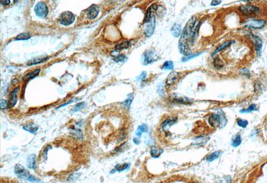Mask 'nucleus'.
Instances as JSON below:
<instances>
[{
	"label": "nucleus",
	"instance_id": "nucleus-1",
	"mask_svg": "<svg viewBox=\"0 0 267 183\" xmlns=\"http://www.w3.org/2000/svg\"><path fill=\"white\" fill-rule=\"evenodd\" d=\"M196 16H192L188 22L186 23V26H184L183 31L182 32L180 38L179 40L178 48L179 51L182 54L184 55V57L191 54V50L188 45V40L190 38L192 32L193 30L195 24H196Z\"/></svg>",
	"mask_w": 267,
	"mask_h": 183
},
{
	"label": "nucleus",
	"instance_id": "nucleus-2",
	"mask_svg": "<svg viewBox=\"0 0 267 183\" xmlns=\"http://www.w3.org/2000/svg\"><path fill=\"white\" fill-rule=\"evenodd\" d=\"M208 122H209L210 125L214 128L219 127L222 128L226 125V119L224 114L219 115V114L212 113L210 116Z\"/></svg>",
	"mask_w": 267,
	"mask_h": 183
},
{
	"label": "nucleus",
	"instance_id": "nucleus-3",
	"mask_svg": "<svg viewBox=\"0 0 267 183\" xmlns=\"http://www.w3.org/2000/svg\"><path fill=\"white\" fill-rule=\"evenodd\" d=\"M75 20V15L71 12H64L60 15L59 22L63 26H69Z\"/></svg>",
	"mask_w": 267,
	"mask_h": 183
},
{
	"label": "nucleus",
	"instance_id": "nucleus-4",
	"mask_svg": "<svg viewBox=\"0 0 267 183\" xmlns=\"http://www.w3.org/2000/svg\"><path fill=\"white\" fill-rule=\"evenodd\" d=\"M158 56L156 54V52L154 50H148L144 52V64L148 65L150 63L154 62V61L157 60Z\"/></svg>",
	"mask_w": 267,
	"mask_h": 183
},
{
	"label": "nucleus",
	"instance_id": "nucleus-5",
	"mask_svg": "<svg viewBox=\"0 0 267 183\" xmlns=\"http://www.w3.org/2000/svg\"><path fill=\"white\" fill-rule=\"evenodd\" d=\"M240 12L246 15H250L257 14L259 12L260 10L258 7H256L252 5H245V6H241L239 7Z\"/></svg>",
	"mask_w": 267,
	"mask_h": 183
},
{
	"label": "nucleus",
	"instance_id": "nucleus-6",
	"mask_svg": "<svg viewBox=\"0 0 267 183\" xmlns=\"http://www.w3.org/2000/svg\"><path fill=\"white\" fill-rule=\"evenodd\" d=\"M34 11L37 16L44 18L46 16L48 12L47 7L43 2H38L34 7Z\"/></svg>",
	"mask_w": 267,
	"mask_h": 183
},
{
	"label": "nucleus",
	"instance_id": "nucleus-7",
	"mask_svg": "<svg viewBox=\"0 0 267 183\" xmlns=\"http://www.w3.org/2000/svg\"><path fill=\"white\" fill-rule=\"evenodd\" d=\"M266 22L263 20H250L245 22V26L248 28L260 29L263 28Z\"/></svg>",
	"mask_w": 267,
	"mask_h": 183
},
{
	"label": "nucleus",
	"instance_id": "nucleus-8",
	"mask_svg": "<svg viewBox=\"0 0 267 183\" xmlns=\"http://www.w3.org/2000/svg\"><path fill=\"white\" fill-rule=\"evenodd\" d=\"M147 25L146 26L145 30H144V34L147 37L151 36L153 34L155 27H156V20L154 17L151 20H150L148 23H146Z\"/></svg>",
	"mask_w": 267,
	"mask_h": 183
},
{
	"label": "nucleus",
	"instance_id": "nucleus-9",
	"mask_svg": "<svg viewBox=\"0 0 267 183\" xmlns=\"http://www.w3.org/2000/svg\"><path fill=\"white\" fill-rule=\"evenodd\" d=\"M179 77H180V73H179L174 72V71L170 73L169 74V75L168 76V77L166 78V87H169L173 85L176 82L178 81Z\"/></svg>",
	"mask_w": 267,
	"mask_h": 183
},
{
	"label": "nucleus",
	"instance_id": "nucleus-10",
	"mask_svg": "<svg viewBox=\"0 0 267 183\" xmlns=\"http://www.w3.org/2000/svg\"><path fill=\"white\" fill-rule=\"evenodd\" d=\"M158 8V6L156 4H153L149 7V8L147 10L146 13V15H145V18H144V23H148L150 20H151L152 18H153L154 16V13L155 12H156Z\"/></svg>",
	"mask_w": 267,
	"mask_h": 183
},
{
	"label": "nucleus",
	"instance_id": "nucleus-11",
	"mask_svg": "<svg viewBox=\"0 0 267 183\" xmlns=\"http://www.w3.org/2000/svg\"><path fill=\"white\" fill-rule=\"evenodd\" d=\"M100 10L99 7L96 5H92V6L89 7V9L88 10L87 12V16L88 18H90L91 20L95 19V18L98 16Z\"/></svg>",
	"mask_w": 267,
	"mask_h": 183
},
{
	"label": "nucleus",
	"instance_id": "nucleus-12",
	"mask_svg": "<svg viewBox=\"0 0 267 183\" xmlns=\"http://www.w3.org/2000/svg\"><path fill=\"white\" fill-rule=\"evenodd\" d=\"M20 90V87H17L14 90H13L12 92L10 94V98L9 101V107L12 108L14 107L18 101V94Z\"/></svg>",
	"mask_w": 267,
	"mask_h": 183
},
{
	"label": "nucleus",
	"instance_id": "nucleus-13",
	"mask_svg": "<svg viewBox=\"0 0 267 183\" xmlns=\"http://www.w3.org/2000/svg\"><path fill=\"white\" fill-rule=\"evenodd\" d=\"M15 173L18 174L19 176L20 177H26V179H28V176L29 175V172L26 171V169L24 168L23 166L20 165V164H17L15 167Z\"/></svg>",
	"mask_w": 267,
	"mask_h": 183
},
{
	"label": "nucleus",
	"instance_id": "nucleus-14",
	"mask_svg": "<svg viewBox=\"0 0 267 183\" xmlns=\"http://www.w3.org/2000/svg\"><path fill=\"white\" fill-rule=\"evenodd\" d=\"M251 38L255 43V46L256 47V50L257 51V53L259 54H260V52L262 49V46H263V41L262 40L259 38V37L256 36L255 35H253V34H251Z\"/></svg>",
	"mask_w": 267,
	"mask_h": 183
},
{
	"label": "nucleus",
	"instance_id": "nucleus-15",
	"mask_svg": "<svg viewBox=\"0 0 267 183\" xmlns=\"http://www.w3.org/2000/svg\"><path fill=\"white\" fill-rule=\"evenodd\" d=\"M171 32H172V35L176 37V38H178V37L181 36L182 34L181 26L179 24H174V26L172 27V29H171Z\"/></svg>",
	"mask_w": 267,
	"mask_h": 183
},
{
	"label": "nucleus",
	"instance_id": "nucleus-16",
	"mask_svg": "<svg viewBox=\"0 0 267 183\" xmlns=\"http://www.w3.org/2000/svg\"><path fill=\"white\" fill-rule=\"evenodd\" d=\"M233 41H231V40H228V41H226V42H224L223 44H222L220 46H219L217 49H216L213 52V53L212 54V57H214V56L215 54H217L218 52H219L220 51H221V50H224V49H226V48H228V46H231V45L233 43Z\"/></svg>",
	"mask_w": 267,
	"mask_h": 183
},
{
	"label": "nucleus",
	"instance_id": "nucleus-17",
	"mask_svg": "<svg viewBox=\"0 0 267 183\" xmlns=\"http://www.w3.org/2000/svg\"><path fill=\"white\" fill-rule=\"evenodd\" d=\"M71 136L74 137L75 139L77 140H83V134L82 131L79 129H71L70 132Z\"/></svg>",
	"mask_w": 267,
	"mask_h": 183
},
{
	"label": "nucleus",
	"instance_id": "nucleus-18",
	"mask_svg": "<svg viewBox=\"0 0 267 183\" xmlns=\"http://www.w3.org/2000/svg\"><path fill=\"white\" fill-rule=\"evenodd\" d=\"M174 101L175 102L178 103H181V104H190L192 103L191 99H188L186 97H178V96H175L174 97Z\"/></svg>",
	"mask_w": 267,
	"mask_h": 183
},
{
	"label": "nucleus",
	"instance_id": "nucleus-19",
	"mask_svg": "<svg viewBox=\"0 0 267 183\" xmlns=\"http://www.w3.org/2000/svg\"><path fill=\"white\" fill-rule=\"evenodd\" d=\"M27 166L30 169L36 168V155L31 154L29 156L27 160Z\"/></svg>",
	"mask_w": 267,
	"mask_h": 183
},
{
	"label": "nucleus",
	"instance_id": "nucleus-20",
	"mask_svg": "<svg viewBox=\"0 0 267 183\" xmlns=\"http://www.w3.org/2000/svg\"><path fill=\"white\" fill-rule=\"evenodd\" d=\"M23 129L24 130H26L27 132H30V133L34 134L35 132H36L38 129V126H36V124L34 123H29V124H27V125L24 126L23 127Z\"/></svg>",
	"mask_w": 267,
	"mask_h": 183
},
{
	"label": "nucleus",
	"instance_id": "nucleus-21",
	"mask_svg": "<svg viewBox=\"0 0 267 183\" xmlns=\"http://www.w3.org/2000/svg\"><path fill=\"white\" fill-rule=\"evenodd\" d=\"M130 46V41H124L122 42L121 43H120L118 44H117L116 46H115V50L116 51H120L122 50H124L128 49V47Z\"/></svg>",
	"mask_w": 267,
	"mask_h": 183
},
{
	"label": "nucleus",
	"instance_id": "nucleus-22",
	"mask_svg": "<svg viewBox=\"0 0 267 183\" xmlns=\"http://www.w3.org/2000/svg\"><path fill=\"white\" fill-rule=\"evenodd\" d=\"M129 166H130V164L128 163H125L123 164H117V165H116L114 167V171H112L111 173H113V172H117H117H122V171H125V170L128 169V168H129Z\"/></svg>",
	"mask_w": 267,
	"mask_h": 183
},
{
	"label": "nucleus",
	"instance_id": "nucleus-23",
	"mask_svg": "<svg viewBox=\"0 0 267 183\" xmlns=\"http://www.w3.org/2000/svg\"><path fill=\"white\" fill-rule=\"evenodd\" d=\"M163 150L156 147H152L150 150V154L153 158H158L162 154Z\"/></svg>",
	"mask_w": 267,
	"mask_h": 183
},
{
	"label": "nucleus",
	"instance_id": "nucleus-24",
	"mask_svg": "<svg viewBox=\"0 0 267 183\" xmlns=\"http://www.w3.org/2000/svg\"><path fill=\"white\" fill-rule=\"evenodd\" d=\"M148 126H147L146 124H142V125L140 126L138 128L137 131L136 132V135L138 137H140L144 132H148Z\"/></svg>",
	"mask_w": 267,
	"mask_h": 183
},
{
	"label": "nucleus",
	"instance_id": "nucleus-25",
	"mask_svg": "<svg viewBox=\"0 0 267 183\" xmlns=\"http://www.w3.org/2000/svg\"><path fill=\"white\" fill-rule=\"evenodd\" d=\"M221 154V152L220 151H216V152H214L211 154L208 155L206 157V160L208 162H212L214 160H216L219 158V156H220Z\"/></svg>",
	"mask_w": 267,
	"mask_h": 183
},
{
	"label": "nucleus",
	"instance_id": "nucleus-26",
	"mask_svg": "<svg viewBox=\"0 0 267 183\" xmlns=\"http://www.w3.org/2000/svg\"><path fill=\"white\" fill-rule=\"evenodd\" d=\"M47 57L45 58H35V59L33 60H30L29 61H28V66H31V65H37V64H40L44 61L46 60L47 59Z\"/></svg>",
	"mask_w": 267,
	"mask_h": 183
},
{
	"label": "nucleus",
	"instance_id": "nucleus-27",
	"mask_svg": "<svg viewBox=\"0 0 267 183\" xmlns=\"http://www.w3.org/2000/svg\"><path fill=\"white\" fill-rule=\"evenodd\" d=\"M177 119H166L164 123H162V127L164 130H166V129L168 128V127H170V126L173 125L174 123H175Z\"/></svg>",
	"mask_w": 267,
	"mask_h": 183
},
{
	"label": "nucleus",
	"instance_id": "nucleus-28",
	"mask_svg": "<svg viewBox=\"0 0 267 183\" xmlns=\"http://www.w3.org/2000/svg\"><path fill=\"white\" fill-rule=\"evenodd\" d=\"M31 38V34L29 33H21L16 37L15 40H26Z\"/></svg>",
	"mask_w": 267,
	"mask_h": 183
},
{
	"label": "nucleus",
	"instance_id": "nucleus-29",
	"mask_svg": "<svg viewBox=\"0 0 267 183\" xmlns=\"http://www.w3.org/2000/svg\"><path fill=\"white\" fill-rule=\"evenodd\" d=\"M39 72H40L39 68H38V69L35 70V71H33V72H31L30 73L28 74V75H26L25 77H24V79H26V80H29V79H34V77H36V76L38 75V74L39 73Z\"/></svg>",
	"mask_w": 267,
	"mask_h": 183
},
{
	"label": "nucleus",
	"instance_id": "nucleus-30",
	"mask_svg": "<svg viewBox=\"0 0 267 183\" xmlns=\"http://www.w3.org/2000/svg\"><path fill=\"white\" fill-rule=\"evenodd\" d=\"M162 69L164 70H173L174 69V63L172 61H166L164 63L162 67Z\"/></svg>",
	"mask_w": 267,
	"mask_h": 183
},
{
	"label": "nucleus",
	"instance_id": "nucleus-31",
	"mask_svg": "<svg viewBox=\"0 0 267 183\" xmlns=\"http://www.w3.org/2000/svg\"><path fill=\"white\" fill-rule=\"evenodd\" d=\"M214 67L216 68L220 69V68H222L224 67V63L221 60V59H220L218 57H216L214 58Z\"/></svg>",
	"mask_w": 267,
	"mask_h": 183
},
{
	"label": "nucleus",
	"instance_id": "nucleus-32",
	"mask_svg": "<svg viewBox=\"0 0 267 183\" xmlns=\"http://www.w3.org/2000/svg\"><path fill=\"white\" fill-rule=\"evenodd\" d=\"M241 143H242L241 136H240V135H238V136H236V137L232 140V146L233 147H238L241 144Z\"/></svg>",
	"mask_w": 267,
	"mask_h": 183
},
{
	"label": "nucleus",
	"instance_id": "nucleus-33",
	"mask_svg": "<svg viewBox=\"0 0 267 183\" xmlns=\"http://www.w3.org/2000/svg\"><path fill=\"white\" fill-rule=\"evenodd\" d=\"M256 110H258L257 107H256V105L255 104H252V105H250L247 109H244V110H241L240 111V112L242 113H244L251 112V111H256Z\"/></svg>",
	"mask_w": 267,
	"mask_h": 183
},
{
	"label": "nucleus",
	"instance_id": "nucleus-34",
	"mask_svg": "<svg viewBox=\"0 0 267 183\" xmlns=\"http://www.w3.org/2000/svg\"><path fill=\"white\" fill-rule=\"evenodd\" d=\"M201 54H202V52H200V53H196V54H191L188 56H186V57H184L182 58V62H186V61L190 60V59H192V58H194L195 57H198V56Z\"/></svg>",
	"mask_w": 267,
	"mask_h": 183
},
{
	"label": "nucleus",
	"instance_id": "nucleus-35",
	"mask_svg": "<svg viewBox=\"0 0 267 183\" xmlns=\"http://www.w3.org/2000/svg\"><path fill=\"white\" fill-rule=\"evenodd\" d=\"M208 139H209V137H208V138H206V139H205L204 137H197V138L195 139V142H195V144L200 145V144H206Z\"/></svg>",
	"mask_w": 267,
	"mask_h": 183
},
{
	"label": "nucleus",
	"instance_id": "nucleus-36",
	"mask_svg": "<svg viewBox=\"0 0 267 183\" xmlns=\"http://www.w3.org/2000/svg\"><path fill=\"white\" fill-rule=\"evenodd\" d=\"M84 106H85V103L84 102H82V103H77V104H76V105H75L74 107H73V109H72V111H73V112H76V111H78L80 110H82V109L84 108Z\"/></svg>",
	"mask_w": 267,
	"mask_h": 183
},
{
	"label": "nucleus",
	"instance_id": "nucleus-37",
	"mask_svg": "<svg viewBox=\"0 0 267 183\" xmlns=\"http://www.w3.org/2000/svg\"><path fill=\"white\" fill-rule=\"evenodd\" d=\"M133 99H134V97L132 96V95H131V96L128 97L126 100L124 101V103H123V104L124 105L125 107L127 109H129L131 104H132Z\"/></svg>",
	"mask_w": 267,
	"mask_h": 183
},
{
	"label": "nucleus",
	"instance_id": "nucleus-38",
	"mask_svg": "<svg viewBox=\"0 0 267 183\" xmlns=\"http://www.w3.org/2000/svg\"><path fill=\"white\" fill-rule=\"evenodd\" d=\"M248 122L247 120H243L242 119L239 118L237 119V124L240 127H242L243 128H245L248 126Z\"/></svg>",
	"mask_w": 267,
	"mask_h": 183
},
{
	"label": "nucleus",
	"instance_id": "nucleus-39",
	"mask_svg": "<svg viewBox=\"0 0 267 183\" xmlns=\"http://www.w3.org/2000/svg\"><path fill=\"white\" fill-rule=\"evenodd\" d=\"M0 107H1V110L7 109V107H9V103H7L6 100L1 99V101H0Z\"/></svg>",
	"mask_w": 267,
	"mask_h": 183
},
{
	"label": "nucleus",
	"instance_id": "nucleus-40",
	"mask_svg": "<svg viewBox=\"0 0 267 183\" xmlns=\"http://www.w3.org/2000/svg\"><path fill=\"white\" fill-rule=\"evenodd\" d=\"M125 59V56L124 54H120L114 58V60L116 61V62H122V61H124Z\"/></svg>",
	"mask_w": 267,
	"mask_h": 183
},
{
	"label": "nucleus",
	"instance_id": "nucleus-41",
	"mask_svg": "<svg viewBox=\"0 0 267 183\" xmlns=\"http://www.w3.org/2000/svg\"><path fill=\"white\" fill-rule=\"evenodd\" d=\"M28 180H29V181L30 182H36V181H38V180H37L36 177H34V176H32V175H30L29 174V176H28Z\"/></svg>",
	"mask_w": 267,
	"mask_h": 183
},
{
	"label": "nucleus",
	"instance_id": "nucleus-42",
	"mask_svg": "<svg viewBox=\"0 0 267 183\" xmlns=\"http://www.w3.org/2000/svg\"><path fill=\"white\" fill-rule=\"evenodd\" d=\"M146 78V73L142 72L141 75L138 76V79H139V80H144Z\"/></svg>",
	"mask_w": 267,
	"mask_h": 183
},
{
	"label": "nucleus",
	"instance_id": "nucleus-43",
	"mask_svg": "<svg viewBox=\"0 0 267 183\" xmlns=\"http://www.w3.org/2000/svg\"><path fill=\"white\" fill-rule=\"evenodd\" d=\"M77 100H78V99H72V100H71V101H69L67 102L66 103H64V104H63V105H60V106H59V107H57V109H59V108H60V107H63V106H66V105H68V104H70V103H71L72 102H74V101H77Z\"/></svg>",
	"mask_w": 267,
	"mask_h": 183
},
{
	"label": "nucleus",
	"instance_id": "nucleus-44",
	"mask_svg": "<svg viewBox=\"0 0 267 183\" xmlns=\"http://www.w3.org/2000/svg\"><path fill=\"white\" fill-rule=\"evenodd\" d=\"M221 4V1H218V0H214L212 2H211V6H218V5Z\"/></svg>",
	"mask_w": 267,
	"mask_h": 183
},
{
	"label": "nucleus",
	"instance_id": "nucleus-45",
	"mask_svg": "<svg viewBox=\"0 0 267 183\" xmlns=\"http://www.w3.org/2000/svg\"><path fill=\"white\" fill-rule=\"evenodd\" d=\"M240 72H241V73L242 74V75H246V76H247V75H250L249 71H248L247 70V69H242V70H241V71H240Z\"/></svg>",
	"mask_w": 267,
	"mask_h": 183
},
{
	"label": "nucleus",
	"instance_id": "nucleus-46",
	"mask_svg": "<svg viewBox=\"0 0 267 183\" xmlns=\"http://www.w3.org/2000/svg\"><path fill=\"white\" fill-rule=\"evenodd\" d=\"M158 93H160V95H161V96H162V95H164V90H163V87H162V86L159 87V89H158Z\"/></svg>",
	"mask_w": 267,
	"mask_h": 183
},
{
	"label": "nucleus",
	"instance_id": "nucleus-47",
	"mask_svg": "<svg viewBox=\"0 0 267 183\" xmlns=\"http://www.w3.org/2000/svg\"><path fill=\"white\" fill-rule=\"evenodd\" d=\"M10 3V1H9V0H7V1H1V4H2V5H4V6H7V5H8Z\"/></svg>",
	"mask_w": 267,
	"mask_h": 183
},
{
	"label": "nucleus",
	"instance_id": "nucleus-48",
	"mask_svg": "<svg viewBox=\"0 0 267 183\" xmlns=\"http://www.w3.org/2000/svg\"><path fill=\"white\" fill-rule=\"evenodd\" d=\"M134 142L136 144H140V141H139V140H136V139H134Z\"/></svg>",
	"mask_w": 267,
	"mask_h": 183
}]
</instances>
